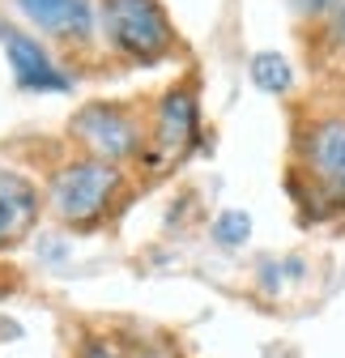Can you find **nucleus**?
<instances>
[{
	"instance_id": "f257e3e1",
	"label": "nucleus",
	"mask_w": 345,
	"mask_h": 358,
	"mask_svg": "<svg viewBox=\"0 0 345 358\" xmlns=\"http://www.w3.org/2000/svg\"><path fill=\"white\" fill-rule=\"evenodd\" d=\"M119 192V171L111 162L85 158L60 166V175L47 188V205L68 227H94V222L111 209V196Z\"/></svg>"
},
{
	"instance_id": "f03ea898",
	"label": "nucleus",
	"mask_w": 345,
	"mask_h": 358,
	"mask_svg": "<svg viewBox=\"0 0 345 358\" xmlns=\"http://www.w3.org/2000/svg\"><path fill=\"white\" fill-rule=\"evenodd\" d=\"M103 26L111 48L141 64H154L175 48V30L158 0H103Z\"/></svg>"
},
{
	"instance_id": "7ed1b4c3",
	"label": "nucleus",
	"mask_w": 345,
	"mask_h": 358,
	"mask_svg": "<svg viewBox=\"0 0 345 358\" xmlns=\"http://www.w3.org/2000/svg\"><path fill=\"white\" fill-rule=\"evenodd\" d=\"M298 154H303L307 179L320 192V205L324 209L345 205V120L341 115L316 120L298 141Z\"/></svg>"
},
{
	"instance_id": "20e7f679",
	"label": "nucleus",
	"mask_w": 345,
	"mask_h": 358,
	"mask_svg": "<svg viewBox=\"0 0 345 358\" xmlns=\"http://www.w3.org/2000/svg\"><path fill=\"white\" fill-rule=\"evenodd\" d=\"M73 132L94 150L98 162H119V158H133L141 150L137 120L124 107H111V103H94V107L77 111L73 115Z\"/></svg>"
},
{
	"instance_id": "39448f33",
	"label": "nucleus",
	"mask_w": 345,
	"mask_h": 358,
	"mask_svg": "<svg viewBox=\"0 0 345 358\" xmlns=\"http://www.w3.org/2000/svg\"><path fill=\"white\" fill-rule=\"evenodd\" d=\"M0 48H5V56H9V64H13L17 85L38 90V94H64V90L73 85V81L56 69V60L47 56V48H43L38 38H30L26 30L0 22Z\"/></svg>"
},
{
	"instance_id": "423d86ee",
	"label": "nucleus",
	"mask_w": 345,
	"mask_h": 358,
	"mask_svg": "<svg viewBox=\"0 0 345 358\" xmlns=\"http://www.w3.org/2000/svg\"><path fill=\"white\" fill-rule=\"evenodd\" d=\"M196 124H200V107H196V90L192 85H170L158 99V150L166 158L184 154L196 141Z\"/></svg>"
},
{
	"instance_id": "0eeeda50",
	"label": "nucleus",
	"mask_w": 345,
	"mask_h": 358,
	"mask_svg": "<svg viewBox=\"0 0 345 358\" xmlns=\"http://www.w3.org/2000/svg\"><path fill=\"white\" fill-rule=\"evenodd\" d=\"M17 9L60 43H85L94 30V5L90 0H17Z\"/></svg>"
},
{
	"instance_id": "6e6552de",
	"label": "nucleus",
	"mask_w": 345,
	"mask_h": 358,
	"mask_svg": "<svg viewBox=\"0 0 345 358\" xmlns=\"http://www.w3.org/2000/svg\"><path fill=\"white\" fill-rule=\"evenodd\" d=\"M38 217V192L22 175L0 171V248L17 243Z\"/></svg>"
},
{
	"instance_id": "1a4fd4ad",
	"label": "nucleus",
	"mask_w": 345,
	"mask_h": 358,
	"mask_svg": "<svg viewBox=\"0 0 345 358\" xmlns=\"http://www.w3.org/2000/svg\"><path fill=\"white\" fill-rule=\"evenodd\" d=\"M247 69H251V85L265 90V94H286L294 85V64L281 52H256Z\"/></svg>"
},
{
	"instance_id": "9d476101",
	"label": "nucleus",
	"mask_w": 345,
	"mask_h": 358,
	"mask_svg": "<svg viewBox=\"0 0 345 358\" xmlns=\"http://www.w3.org/2000/svg\"><path fill=\"white\" fill-rule=\"evenodd\" d=\"M251 239V213L243 209H222L213 217V243L218 248H243Z\"/></svg>"
},
{
	"instance_id": "9b49d317",
	"label": "nucleus",
	"mask_w": 345,
	"mask_h": 358,
	"mask_svg": "<svg viewBox=\"0 0 345 358\" xmlns=\"http://www.w3.org/2000/svg\"><path fill=\"white\" fill-rule=\"evenodd\" d=\"M77 358H124V354H119L115 341H107V337H85V341L77 345Z\"/></svg>"
},
{
	"instance_id": "f8f14e48",
	"label": "nucleus",
	"mask_w": 345,
	"mask_h": 358,
	"mask_svg": "<svg viewBox=\"0 0 345 358\" xmlns=\"http://www.w3.org/2000/svg\"><path fill=\"white\" fill-rule=\"evenodd\" d=\"M290 9H294L298 17H320V13L332 9V0H290Z\"/></svg>"
},
{
	"instance_id": "ddd939ff",
	"label": "nucleus",
	"mask_w": 345,
	"mask_h": 358,
	"mask_svg": "<svg viewBox=\"0 0 345 358\" xmlns=\"http://www.w3.org/2000/svg\"><path fill=\"white\" fill-rule=\"evenodd\" d=\"M328 30H332V38L345 48V0H341V5H332V26Z\"/></svg>"
},
{
	"instance_id": "4468645a",
	"label": "nucleus",
	"mask_w": 345,
	"mask_h": 358,
	"mask_svg": "<svg viewBox=\"0 0 345 358\" xmlns=\"http://www.w3.org/2000/svg\"><path fill=\"white\" fill-rule=\"evenodd\" d=\"M137 358H170V350H162V345H141Z\"/></svg>"
}]
</instances>
